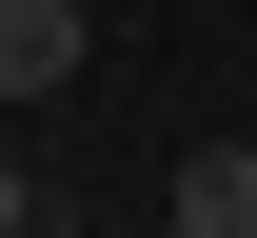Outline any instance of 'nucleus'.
<instances>
[{
  "label": "nucleus",
  "instance_id": "nucleus-1",
  "mask_svg": "<svg viewBox=\"0 0 257 238\" xmlns=\"http://www.w3.org/2000/svg\"><path fill=\"white\" fill-rule=\"evenodd\" d=\"M79 60H99V20H79V0H0V100H60Z\"/></svg>",
  "mask_w": 257,
  "mask_h": 238
},
{
  "label": "nucleus",
  "instance_id": "nucleus-2",
  "mask_svg": "<svg viewBox=\"0 0 257 238\" xmlns=\"http://www.w3.org/2000/svg\"><path fill=\"white\" fill-rule=\"evenodd\" d=\"M178 238H257V139H198L178 159Z\"/></svg>",
  "mask_w": 257,
  "mask_h": 238
},
{
  "label": "nucleus",
  "instance_id": "nucleus-3",
  "mask_svg": "<svg viewBox=\"0 0 257 238\" xmlns=\"http://www.w3.org/2000/svg\"><path fill=\"white\" fill-rule=\"evenodd\" d=\"M0 238H40V218H20V199H0Z\"/></svg>",
  "mask_w": 257,
  "mask_h": 238
},
{
  "label": "nucleus",
  "instance_id": "nucleus-4",
  "mask_svg": "<svg viewBox=\"0 0 257 238\" xmlns=\"http://www.w3.org/2000/svg\"><path fill=\"white\" fill-rule=\"evenodd\" d=\"M159 238H178V218H159Z\"/></svg>",
  "mask_w": 257,
  "mask_h": 238
}]
</instances>
